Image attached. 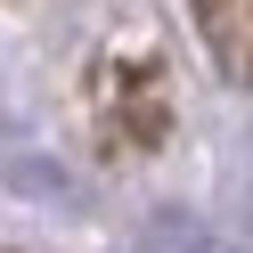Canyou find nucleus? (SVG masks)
Returning <instances> with one entry per match:
<instances>
[{
    "instance_id": "nucleus-1",
    "label": "nucleus",
    "mask_w": 253,
    "mask_h": 253,
    "mask_svg": "<svg viewBox=\"0 0 253 253\" xmlns=\"http://www.w3.org/2000/svg\"><path fill=\"white\" fill-rule=\"evenodd\" d=\"M139 253H237L220 229H204L196 212H155L147 229H139Z\"/></svg>"
}]
</instances>
